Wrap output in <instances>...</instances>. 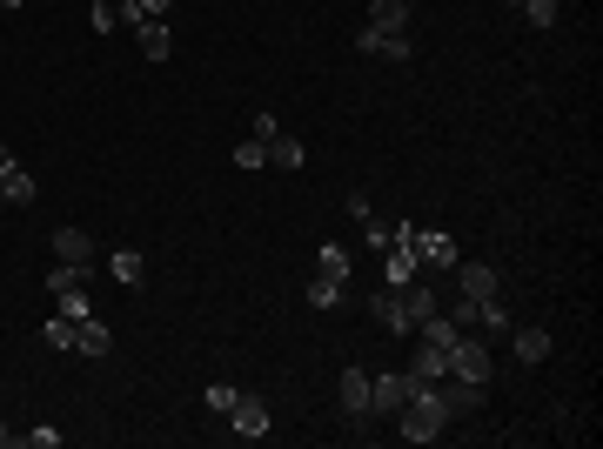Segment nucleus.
I'll return each mask as SVG.
<instances>
[{"mask_svg":"<svg viewBox=\"0 0 603 449\" xmlns=\"http://www.w3.org/2000/svg\"><path fill=\"white\" fill-rule=\"evenodd\" d=\"M443 423H449L443 389H436V382H416V389H409V403L396 409V436H402V443H436Z\"/></svg>","mask_w":603,"mask_h":449,"instance_id":"f257e3e1","label":"nucleus"},{"mask_svg":"<svg viewBox=\"0 0 603 449\" xmlns=\"http://www.w3.org/2000/svg\"><path fill=\"white\" fill-rule=\"evenodd\" d=\"M402 235H409V248H416L423 269H456V262H463L456 235H436V228H416V222H402Z\"/></svg>","mask_w":603,"mask_h":449,"instance_id":"f03ea898","label":"nucleus"},{"mask_svg":"<svg viewBox=\"0 0 603 449\" xmlns=\"http://www.w3.org/2000/svg\"><path fill=\"white\" fill-rule=\"evenodd\" d=\"M409 389H416L409 369H376V376H369V416H396V409L409 403Z\"/></svg>","mask_w":603,"mask_h":449,"instance_id":"7ed1b4c3","label":"nucleus"},{"mask_svg":"<svg viewBox=\"0 0 603 449\" xmlns=\"http://www.w3.org/2000/svg\"><path fill=\"white\" fill-rule=\"evenodd\" d=\"M34 202H41V181L0 148V208H34Z\"/></svg>","mask_w":603,"mask_h":449,"instance_id":"20e7f679","label":"nucleus"},{"mask_svg":"<svg viewBox=\"0 0 603 449\" xmlns=\"http://www.w3.org/2000/svg\"><path fill=\"white\" fill-rule=\"evenodd\" d=\"M416 275H423V262H416V248H409V235L396 222V242L382 248V289H409Z\"/></svg>","mask_w":603,"mask_h":449,"instance_id":"39448f33","label":"nucleus"},{"mask_svg":"<svg viewBox=\"0 0 603 449\" xmlns=\"http://www.w3.org/2000/svg\"><path fill=\"white\" fill-rule=\"evenodd\" d=\"M449 376L490 382V349H483V336H456V342H449Z\"/></svg>","mask_w":603,"mask_h":449,"instance_id":"423d86ee","label":"nucleus"},{"mask_svg":"<svg viewBox=\"0 0 603 449\" xmlns=\"http://www.w3.org/2000/svg\"><path fill=\"white\" fill-rule=\"evenodd\" d=\"M228 436H242V443H262L268 436V403L262 396H235V409H228Z\"/></svg>","mask_w":603,"mask_h":449,"instance_id":"0eeeda50","label":"nucleus"},{"mask_svg":"<svg viewBox=\"0 0 603 449\" xmlns=\"http://www.w3.org/2000/svg\"><path fill=\"white\" fill-rule=\"evenodd\" d=\"M335 403H342V416H349V423H369V369H342Z\"/></svg>","mask_w":603,"mask_h":449,"instance_id":"6e6552de","label":"nucleus"},{"mask_svg":"<svg viewBox=\"0 0 603 449\" xmlns=\"http://www.w3.org/2000/svg\"><path fill=\"white\" fill-rule=\"evenodd\" d=\"M356 54H369V61H409V54H416V41H409V34H376V27H362V34H356Z\"/></svg>","mask_w":603,"mask_h":449,"instance_id":"1a4fd4ad","label":"nucleus"},{"mask_svg":"<svg viewBox=\"0 0 603 449\" xmlns=\"http://www.w3.org/2000/svg\"><path fill=\"white\" fill-rule=\"evenodd\" d=\"M436 389H443L449 416H469V409H483V396H490V382H463V376H443Z\"/></svg>","mask_w":603,"mask_h":449,"instance_id":"9d476101","label":"nucleus"},{"mask_svg":"<svg viewBox=\"0 0 603 449\" xmlns=\"http://www.w3.org/2000/svg\"><path fill=\"white\" fill-rule=\"evenodd\" d=\"M54 255L74 262V269H94V235L88 228H54Z\"/></svg>","mask_w":603,"mask_h":449,"instance_id":"9b49d317","label":"nucleus"},{"mask_svg":"<svg viewBox=\"0 0 603 449\" xmlns=\"http://www.w3.org/2000/svg\"><path fill=\"white\" fill-rule=\"evenodd\" d=\"M510 329H516V322H510V309H503L496 295H490V302H476V322H469V336H483V342H503Z\"/></svg>","mask_w":603,"mask_h":449,"instance_id":"f8f14e48","label":"nucleus"},{"mask_svg":"<svg viewBox=\"0 0 603 449\" xmlns=\"http://www.w3.org/2000/svg\"><path fill=\"white\" fill-rule=\"evenodd\" d=\"M134 47H141L148 61H168V54H175V34H168V21H134Z\"/></svg>","mask_w":603,"mask_h":449,"instance_id":"ddd939ff","label":"nucleus"},{"mask_svg":"<svg viewBox=\"0 0 603 449\" xmlns=\"http://www.w3.org/2000/svg\"><path fill=\"white\" fill-rule=\"evenodd\" d=\"M369 315H376L389 336H416V329H409V315H402V302H396V289H376V295H369Z\"/></svg>","mask_w":603,"mask_h":449,"instance_id":"4468645a","label":"nucleus"},{"mask_svg":"<svg viewBox=\"0 0 603 449\" xmlns=\"http://www.w3.org/2000/svg\"><path fill=\"white\" fill-rule=\"evenodd\" d=\"M456 289H463L469 302H490L496 295V269H483V262H456Z\"/></svg>","mask_w":603,"mask_h":449,"instance_id":"2eb2a0df","label":"nucleus"},{"mask_svg":"<svg viewBox=\"0 0 603 449\" xmlns=\"http://www.w3.org/2000/svg\"><path fill=\"white\" fill-rule=\"evenodd\" d=\"M74 349H81V356H94V362H101V356H108V349H114V329H108V322H94V315H88V322H74Z\"/></svg>","mask_w":603,"mask_h":449,"instance_id":"dca6fc26","label":"nucleus"},{"mask_svg":"<svg viewBox=\"0 0 603 449\" xmlns=\"http://www.w3.org/2000/svg\"><path fill=\"white\" fill-rule=\"evenodd\" d=\"M369 27L376 34H409V0H369Z\"/></svg>","mask_w":603,"mask_h":449,"instance_id":"f3484780","label":"nucleus"},{"mask_svg":"<svg viewBox=\"0 0 603 449\" xmlns=\"http://www.w3.org/2000/svg\"><path fill=\"white\" fill-rule=\"evenodd\" d=\"M409 376H416V382H443V376H449V349H436V342H416Z\"/></svg>","mask_w":603,"mask_h":449,"instance_id":"a211bd4d","label":"nucleus"},{"mask_svg":"<svg viewBox=\"0 0 603 449\" xmlns=\"http://www.w3.org/2000/svg\"><path fill=\"white\" fill-rule=\"evenodd\" d=\"M268 168H282V175H295V168H309V148L295 135H275L268 141Z\"/></svg>","mask_w":603,"mask_h":449,"instance_id":"6ab92c4d","label":"nucleus"},{"mask_svg":"<svg viewBox=\"0 0 603 449\" xmlns=\"http://www.w3.org/2000/svg\"><path fill=\"white\" fill-rule=\"evenodd\" d=\"M108 275L121 282V289H141V275H148V262H141V248H114V255H108Z\"/></svg>","mask_w":603,"mask_h":449,"instance_id":"aec40b11","label":"nucleus"},{"mask_svg":"<svg viewBox=\"0 0 603 449\" xmlns=\"http://www.w3.org/2000/svg\"><path fill=\"white\" fill-rule=\"evenodd\" d=\"M510 342H516V356L530 362H550V349H557V342H550V329H510Z\"/></svg>","mask_w":603,"mask_h":449,"instance_id":"412c9836","label":"nucleus"},{"mask_svg":"<svg viewBox=\"0 0 603 449\" xmlns=\"http://www.w3.org/2000/svg\"><path fill=\"white\" fill-rule=\"evenodd\" d=\"M54 309L67 315V322H88L94 302H88V282H67V289H54Z\"/></svg>","mask_w":603,"mask_h":449,"instance_id":"4be33fe9","label":"nucleus"},{"mask_svg":"<svg viewBox=\"0 0 603 449\" xmlns=\"http://www.w3.org/2000/svg\"><path fill=\"white\" fill-rule=\"evenodd\" d=\"M342 302H349V282H335V275H315L309 282V309L329 315V309H342Z\"/></svg>","mask_w":603,"mask_h":449,"instance_id":"5701e85b","label":"nucleus"},{"mask_svg":"<svg viewBox=\"0 0 603 449\" xmlns=\"http://www.w3.org/2000/svg\"><path fill=\"white\" fill-rule=\"evenodd\" d=\"M315 275H335V282H349V248L322 242V255H315Z\"/></svg>","mask_w":603,"mask_h":449,"instance_id":"b1692460","label":"nucleus"},{"mask_svg":"<svg viewBox=\"0 0 603 449\" xmlns=\"http://www.w3.org/2000/svg\"><path fill=\"white\" fill-rule=\"evenodd\" d=\"M235 396H242L235 382H208V396H201V403H208V416H228V409H235Z\"/></svg>","mask_w":603,"mask_h":449,"instance_id":"393cba45","label":"nucleus"},{"mask_svg":"<svg viewBox=\"0 0 603 449\" xmlns=\"http://www.w3.org/2000/svg\"><path fill=\"white\" fill-rule=\"evenodd\" d=\"M41 342H47V349H74V322H67V315L41 322Z\"/></svg>","mask_w":603,"mask_h":449,"instance_id":"a878e982","label":"nucleus"},{"mask_svg":"<svg viewBox=\"0 0 603 449\" xmlns=\"http://www.w3.org/2000/svg\"><path fill=\"white\" fill-rule=\"evenodd\" d=\"M228 161H235V168H248V175H255V168H268V148H262V141H255V135H248V141H242V148H235V155H228Z\"/></svg>","mask_w":603,"mask_h":449,"instance_id":"bb28decb","label":"nucleus"},{"mask_svg":"<svg viewBox=\"0 0 603 449\" xmlns=\"http://www.w3.org/2000/svg\"><path fill=\"white\" fill-rule=\"evenodd\" d=\"M557 14H563L557 0H523V21L530 27H557Z\"/></svg>","mask_w":603,"mask_h":449,"instance_id":"cd10ccee","label":"nucleus"},{"mask_svg":"<svg viewBox=\"0 0 603 449\" xmlns=\"http://www.w3.org/2000/svg\"><path fill=\"white\" fill-rule=\"evenodd\" d=\"M88 21H94V34H114V27H121V7H114V0H94Z\"/></svg>","mask_w":603,"mask_h":449,"instance_id":"c85d7f7f","label":"nucleus"},{"mask_svg":"<svg viewBox=\"0 0 603 449\" xmlns=\"http://www.w3.org/2000/svg\"><path fill=\"white\" fill-rule=\"evenodd\" d=\"M362 242H369V248H389V242H396V222H376V215H369V222H362Z\"/></svg>","mask_w":603,"mask_h":449,"instance_id":"c756f323","label":"nucleus"},{"mask_svg":"<svg viewBox=\"0 0 603 449\" xmlns=\"http://www.w3.org/2000/svg\"><path fill=\"white\" fill-rule=\"evenodd\" d=\"M21 443H27V449H61V429H54V423H34Z\"/></svg>","mask_w":603,"mask_h":449,"instance_id":"7c9ffc66","label":"nucleus"},{"mask_svg":"<svg viewBox=\"0 0 603 449\" xmlns=\"http://www.w3.org/2000/svg\"><path fill=\"white\" fill-rule=\"evenodd\" d=\"M275 135H282V121H275V114L262 108V114H255V141H262V148H268V141H275Z\"/></svg>","mask_w":603,"mask_h":449,"instance_id":"2f4dec72","label":"nucleus"},{"mask_svg":"<svg viewBox=\"0 0 603 449\" xmlns=\"http://www.w3.org/2000/svg\"><path fill=\"white\" fill-rule=\"evenodd\" d=\"M7 443H14V429H7V423H0V449H7Z\"/></svg>","mask_w":603,"mask_h":449,"instance_id":"473e14b6","label":"nucleus"},{"mask_svg":"<svg viewBox=\"0 0 603 449\" xmlns=\"http://www.w3.org/2000/svg\"><path fill=\"white\" fill-rule=\"evenodd\" d=\"M510 7H523V0H510Z\"/></svg>","mask_w":603,"mask_h":449,"instance_id":"72a5a7b5","label":"nucleus"}]
</instances>
